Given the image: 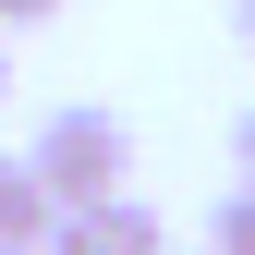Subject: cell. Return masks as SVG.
Instances as JSON below:
<instances>
[{
	"instance_id": "6da1fadb",
	"label": "cell",
	"mask_w": 255,
	"mask_h": 255,
	"mask_svg": "<svg viewBox=\"0 0 255 255\" xmlns=\"http://www.w3.org/2000/svg\"><path fill=\"white\" fill-rule=\"evenodd\" d=\"M24 158H37V182H49L61 207H98V195L134 182V134H122V110H98V98H61Z\"/></svg>"
},
{
	"instance_id": "7a4b0ae2",
	"label": "cell",
	"mask_w": 255,
	"mask_h": 255,
	"mask_svg": "<svg viewBox=\"0 0 255 255\" xmlns=\"http://www.w3.org/2000/svg\"><path fill=\"white\" fill-rule=\"evenodd\" d=\"M37 255H170V231H158V207L122 182V195H98V207H61Z\"/></svg>"
},
{
	"instance_id": "3957f363",
	"label": "cell",
	"mask_w": 255,
	"mask_h": 255,
	"mask_svg": "<svg viewBox=\"0 0 255 255\" xmlns=\"http://www.w3.org/2000/svg\"><path fill=\"white\" fill-rule=\"evenodd\" d=\"M49 219H61V195L37 182V158H0V243L37 255V243H49Z\"/></svg>"
},
{
	"instance_id": "277c9868",
	"label": "cell",
	"mask_w": 255,
	"mask_h": 255,
	"mask_svg": "<svg viewBox=\"0 0 255 255\" xmlns=\"http://www.w3.org/2000/svg\"><path fill=\"white\" fill-rule=\"evenodd\" d=\"M207 255H255V182H231L207 207Z\"/></svg>"
},
{
	"instance_id": "5b68a950",
	"label": "cell",
	"mask_w": 255,
	"mask_h": 255,
	"mask_svg": "<svg viewBox=\"0 0 255 255\" xmlns=\"http://www.w3.org/2000/svg\"><path fill=\"white\" fill-rule=\"evenodd\" d=\"M231 170H243V182H255V110H243V122H231Z\"/></svg>"
},
{
	"instance_id": "8992f818",
	"label": "cell",
	"mask_w": 255,
	"mask_h": 255,
	"mask_svg": "<svg viewBox=\"0 0 255 255\" xmlns=\"http://www.w3.org/2000/svg\"><path fill=\"white\" fill-rule=\"evenodd\" d=\"M61 12V0H0V24H49Z\"/></svg>"
},
{
	"instance_id": "52a82bcc",
	"label": "cell",
	"mask_w": 255,
	"mask_h": 255,
	"mask_svg": "<svg viewBox=\"0 0 255 255\" xmlns=\"http://www.w3.org/2000/svg\"><path fill=\"white\" fill-rule=\"evenodd\" d=\"M231 37H243V49H255V0H231Z\"/></svg>"
},
{
	"instance_id": "ba28073f",
	"label": "cell",
	"mask_w": 255,
	"mask_h": 255,
	"mask_svg": "<svg viewBox=\"0 0 255 255\" xmlns=\"http://www.w3.org/2000/svg\"><path fill=\"white\" fill-rule=\"evenodd\" d=\"M0 85H12V61H0Z\"/></svg>"
},
{
	"instance_id": "9c48e42d",
	"label": "cell",
	"mask_w": 255,
	"mask_h": 255,
	"mask_svg": "<svg viewBox=\"0 0 255 255\" xmlns=\"http://www.w3.org/2000/svg\"><path fill=\"white\" fill-rule=\"evenodd\" d=\"M0 255H12V243H0Z\"/></svg>"
}]
</instances>
